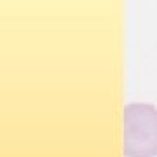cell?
Returning <instances> with one entry per match:
<instances>
[{"label":"cell","instance_id":"cell-1","mask_svg":"<svg viewBox=\"0 0 157 157\" xmlns=\"http://www.w3.org/2000/svg\"><path fill=\"white\" fill-rule=\"evenodd\" d=\"M126 157H157V107L129 103L124 108Z\"/></svg>","mask_w":157,"mask_h":157}]
</instances>
